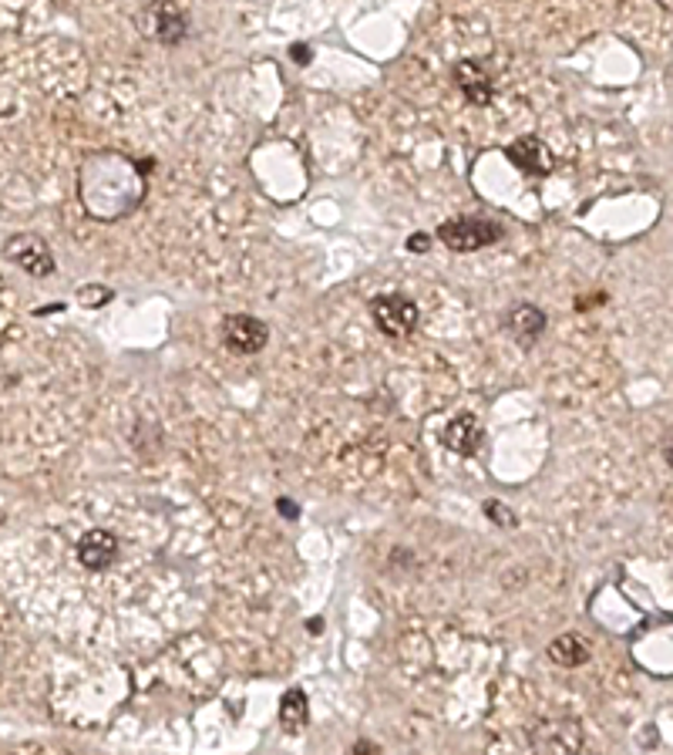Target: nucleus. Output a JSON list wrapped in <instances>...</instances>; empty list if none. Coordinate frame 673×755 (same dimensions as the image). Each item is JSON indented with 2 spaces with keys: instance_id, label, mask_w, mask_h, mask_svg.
<instances>
[{
  "instance_id": "nucleus-7",
  "label": "nucleus",
  "mask_w": 673,
  "mask_h": 755,
  "mask_svg": "<svg viewBox=\"0 0 673 755\" xmlns=\"http://www.w3.org/2000/svg\"><path fill=\"white\" fill-rule=\"evenodd\" d=\"M506 156H509V162L519 169V173L536 176V180L549 176L552 169H556V156H552V149L539 139V135H522V139H515V143L506 149Z\"/></svg>"
},
{
  "instance_id": "nucleus-13",
  "label": "nucleus",
  "mask_w": 673,
  "mask_h": 755,
  "mask_svg": "<svg viewBox=\"0 0 673 755\" xmlns=\"http://www.w3.org/2000/svg\"><path fill=\"white\" fill-rule=\"evenodd\" d=\"M543 735H549V745H536L539 755H576L579 745H583V732H579V726H573V722L546 726Z\"/></svg>"
},
{
  "instance_id": "nucleus-10",
  "label": "nucleus",
  "mask_w": 673,
  "mask_h": 755,
  "mask_svg": "<svg viewBox=\"0 0 673 755\" xmlns=\"http://www.w3.org/2000/svg\"><path fill=\"white\" fill-rule=\"evenodd\" d=\"M546 314L539 311L536 304H515L512 311L506 314V331L519 341V345H533L536 337H543V331H546Z\"/></svg>"
},
{
  "instance_id": "nucleus-17",
  "label": "nucleus",
  "mask_w": 673,
  "mask_h": 755,
  "mask_svg": "<svg viewBox=\"0 0 673 755\" xmlns=\"http://www.w3.org/2000/svg\"><path fill=\"white\" fill-rule=\"evenodd\" d=\"M428 247H432V239L424 236V233H414V236L408 239V250H414V253H424Z\"/></svg>"
},
{
  "instance_id": "nucleus-9",
  "label": "nucleus",
  "mask_w": 673,
  "mask_h": 755,
  "mask_svg": "<svg viewBox=\"0 0 673 755\" xmlns=\"http://www.w3.org/2000/svg\"><path fill=\"white\" fill-rule=\"evenodd\" d=\"M485 432H482V422L472 416V411H462V416H454L445 432H441V442H445V449L458 453V456H472L478 453V445H482Z\"/></svg>"
},
{
  "instance_id": "nucleus-19",
  "label": "nucleus",
  "mask_w": 673,
  "mask_h": 755,
  "mask_svg": "<svg viewBox=\"0 0 673 755\" xmlns=\"http://www.w3.org/2000/svg\"><path fill=\"white\" fill-rule=\"evenodd\" d=\"M290 54H294V61H297V64H307V61H310V48H307V45H294V51H290Z\"/></svg>"
},
{
  "instance_id": "nucleus-11",
  "label": "nucleus",
  "mask_w": 673,
  "mask_h": 755,
  "mask_svg": "<svg viewBox=\"0 0 673 755\" xmlns=\"http://www.w3.org/2000/svg\"><path fill=\"white\" fill-rule=\"evenodd\" d=\"M454 82H458V88L465 91L469 101H475V106H488V101L495 98V82L485 75V67L478 61H458L454 64Z\"/></svg>"
},
{
  "instance_id": "nucleus-8",
  "label": "nucleus",
  "mask_w": 673,
  "mask_h": 755,
  "mask_svg": "<svg viewBox=\"0 0 673 755\" xmlns=\"http://www.w3.org/2000/svg\"><path fill=\"white\" fill-rule=\"evenodd\" d=\"M119 550H122V546H119V536L112 530H88L78 540V560L91 573L109 570L119 560Z\"/></svg>"
},
{
  "instance_id": "nucleus-15",
  "label": "nucleus",
  "mask_w": 673,
  "mask_h": 755,
  "mask_svg": "<svg viewBox=\"0 0 673 755\" xmlns=\"http://www.w3.org/2000/svg\"><path fill=\"white\" fill-rule=\"evenodd\" d=\"M112 300V290L109 287H85L82 290V304L91 307V304H109Z\"/></svg>"
},
{
  "instance_id": "nucleus-4",
  "label": "nucleus",
  "mask_w": 673,
  "mask_h": 755,
  "mask_svg": "<svg viewBox=\"0 0 673 755\" xmlns=\"http://www.w3.org/2000/svg\"><path fill=\"white\" fill-rule=\"evenodd\" d=\"M141 34H149L159 45H179L189 34V14L175 4H152L138 14Z\"/></svg>"
},
{
  "instance_id": "nucleus-18",
  "label": "nucleus",
  "mask_w": 673,
  "mask_h": 755,
  "mask_svg": "<svg viewBox=\"0 0 673 755\" xmlns=\"http://www.w3.org/2000/svg\"><path fill=\"white\" fill-rule=\"evenodd\" d=\"M276 506H279V512H287V517H290V520H297V517H300V509H297V503H290V499H279Z\"/></svg>"
},
{
  "instance_id": "nucleus-6",
  "label": "nucleus",
  "mask_w": 673,
  "mask_h": 755,
  "mask_svg": "<svg viewBox=\"0 0 673 755\" xmlns=\"http://www.w3.org/2000/svg\"><path fill=\"white\" fill-rule=\"evenodd\" d=\"M223 341L233 355H257L266 348L270 341V327L260 318L250 314H233L223 321Z\"/></svg>"
},
{
  "instance_id": "nucleus-12",
  "label": "nucleus",
  "mask_w": 673,
  "mask_h": 755,
  "mask_svg": "<svg viewBox=\"0 0 673 755\" xmlns=\"http://www.w3.org/2000/svg\"><path fill=\"white\" fill-rule=\"evenodd\" d=\"M307 722H310V702H307L303 689H290L279 702V726H283V732L300 735L307 729Z\"/></svg>"
},
{
  "instance_id": "nucleus-5",
  "label": "nucleus",
  "mask_w": 673,
  "mask_h": 755,
  "mask_svg": "<svg viewBox=\"0 0 673 755\" xmlns=\"http://www.w3.org/2000/svg\"><path fill=\"white\" fill-rule=\"evenodd\" d=\"M4 257L14 260L21 270L34 273V277H48V273H54V253H51V247L45 244L41 236H34V233L11 236L8 247H4Z\"/></svg>"
},
{
  "instance_id": "nucleus-14",
  "label": "nucleus",
  "mask_w": 673,
  "mask_h": 755,
  "mask_svg": "<svg viewBox=\"0 0 673 755\" xmlns=\"http://www.w3.org/2000/svg\"><path fill=\"white\" fill-rule=\"evenodd\" d=\"M549 658L562 668H579L589 661V644L586 638L579 634H559L552 644H549Z\"/></svg>"
},
{
  "instance_id": "nucleus-16",
  "label": "nucleus",
  "mask_w": 673,
  "mask_h": 755,
  "mask_svg": "<svg viewBox=\"0 0 673 755\" xmlns=\"http://www.w3.org/2000/svg\"><path fill=\"white\" fill-rule=\"evenodd\" d=\"M347 755H384V748L377 742H371V739H358L347 748Z\"/></svg>"
},
{
  "instance_id": "nucleus-3",
  "label": "nucleus",
  "mask_w": 673,
  "mask_h": 755,
  "mask_svg": "<svg viewBox=\"0 0 673 755\" xmlns=\"http://www.w3.org/2000/svg\"><path fill=\"white\" fill-rule=\"evenodd\" d=\"M371 321L387 337H408V334H414L421 311H417V304L404 294H377L371 300Z\"/></svg>"
},
{
  "instance_id": "nucleus-1",
  "label": "nucleus",
  "mask_w": 673,
  "mask_h": 755,
  "mask_svg": "<svg viewBox=\"0 0 673 755\" xmlns=\"http://www.w3.org/2000/svg\"><path fill=\"white\" fill-rule=\"evenodd\" d=\"M146 169L152 162H135L119 152L88 156L78 176V196L95 220H122L146 199Z\"/></svg>"
},
{
  "instance_id": "nucleus-2",
  "label": "nucleus",
  "mask_w": 673,
  "mask_h": 755,
  "mask_svg": "<svg viewBox=\"0 0 673 755\" xmlns=\"http://www.w3.org/2000/svg\"><path fill=\"white\" fill-rule=\"evenodd\" d=\"M438 239L454 253H472L502 239V226L485 216H451L438 226Z\"/></svg>"
}]
</instances>
